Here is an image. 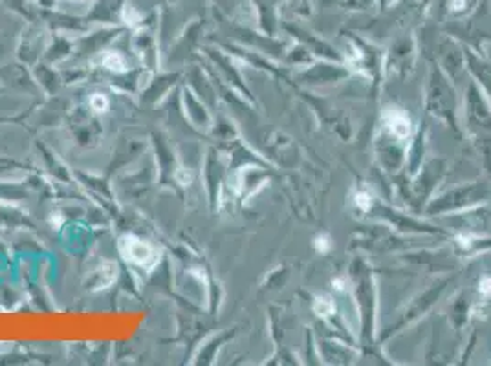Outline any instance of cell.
Returning <instances> with one entry per match:
<instances>
[{"label": "cell", "mask_w": 491, "mask_h": 366, "mask_svg": "<svg viewBox=\"0 0 491 366\" xmlns=\"http://www.w3.org/2000/svg\"><path fill=\"white\" fill-rule=\"evenodd\" d=\"M123 242L128 246L127 258L138 262L140 265H149L154 262V251L151 246H147L140 240H133V239H125Z\"/></svg>", "instance_id": "1"}]
</instances>
